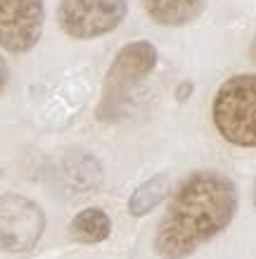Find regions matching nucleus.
<instances>
[{"instance_id": "obj_1", "label": "nucleus", "mask_w": 256, "mask_h": 259, "mask_svg": "<svg viewBox=\"0 0 256 259\" xmlns=\"http://www.w3.org/2000/svg\"><path fill=\"white\" fill-rule=\"evenodd\" d=\"M237 212V188L225 174L192 171L173 193L155 236L164 259H185L223 233Z\"/></svg>"}, {"instance_id": "obj_2", "label": "nucleus", "mask_w": 256, "mask_h": 259, "mask_svg": "<svg viewBox=\"0 0 256 259\" xmlns=\"http://www.w3.org/2000/svg\"><path fill=\"white\" fill-rule=\"evenodd\" d=\"M211 114L228 143L256 148V74L230 76L216 91Z\"/></svg>"}, {"instance_id": "obj_3", "label": "nucleus", "mask_w": 256, "mask_h": 259, "mask_svg": "<svg viewBox=\"0 0 256 259\" xmlns=\"http://www.w3.org/2000/svg\"><path fill=\"white\" fill-rule=\"evenodd\" d=\"M155 64L157 48L149 40H135V43H128L126 48H121L107 71L105 95H102V105L97 107V117L102 121L117 119L126 95L155 69Z\"/></svg>"}, {"instance_id": "obj_4", "label": "nucleus", "mask_w": 256, "mask_h": 259, "mask_svg": "<svg viewBox=\"0 0 256 259\" xmlns=\"http://www.w3.org/2000/svg\"><path fill=\"white\" fill-rule=\"evenodd\" d=\"M128 15L126 0H60L57 22L71 38H97L112 33Z\"/></svg>"}, {"instance_id": "obj_5", "label": "nucleus", "mask_w": 256, "mask_h": 259, "mask_svg": "<svg viewBox=\"0 0 256 259\" xmlns=\"http://www.w3.org/2000/svg\"><path fill=\"white\" fill-rule=\"evenodd\" d=\"M45 231V214L38 204L17 193L0 197V250L29 252Z\"/></svg>"}, {"instance_id": "obj_6", "label": "nucleus", "mask_w": 256, "mask_h": 259, "mask_svg": "<svg viewBox=\"0 0 256 259\" xmlns=\"http://www.w3.org/2000/svg\"><path fill=\"white\" fill-rule=\"evenodd\" d=\"M45 22L43 0H0V48L22 55L40 40Z\"/></svg>"}, {"instance_id": "obj_7", "label": "nucleus", "mask_w": 256, "mask_h": 259, "mask_svg": "<svg viewBox=\"0 0 256 259\" xmlns=\"http://www.w3.org/2000/svg\"><path fill=\"white\" fill-rule=\"evenodd\" d=\"M145 3L149 17L164 26H183L192 22L207 5V0H145Z\"/></svg>"}, {"instance_id": "obj_8", "label": "nucleus", "mask_w": 256, "mask_h": 259, "mask_svg": "<svg viewBox=\"0 0 256 259\" xmlns=\"http://www.w3.org/2000/svg\"><path fill=\"white\" fill-rule=\"evenodd\" d=\"M112 233V219L100 207H88L71 219L69 236L78 243H102Z\"/></svg>"}, {"instance_id": "obj_9", "label": "nucleus", "mask_w": 256, "mask_h": 259, "mask_svg": "<svg viewBox=\"0 0 256 259\" xmlns=\"http://www.w3.org/2000/svg\"><path fill=\"white\" fill-rule=\"evenodd\" d=\"M166 193H169V176L166 174H157V176H152L149 181H145L142 186L135 188V193L128 200V212L133 217H145L155 207L162 204Z\"/></svg>"}, {"instance_id": "obj_10", "label": "nucleus", "mask_w": 256, "mask_h": 259, "mask_svg": "<svg viewBox=\"0 0 256 259\" xmlns=\"http://www.w3.org/2000/svg\"><path fill=\"white\" fill-rule=\"evenodd\" d=\"M8 76H10V69H8V64H5V60L0 57V93L8 86Z\"/></svg>"}, {"instance_id": "obj_11", "label": "nucleus", "mask_w": 256, "mask_h": 259, "mask_svg": "<svg viewBox=\"0 0 256 259\" xmlns=\"http://www.w3.org/2000/svg\"><path fill=\"white\" fill-rule=\"evenodd\" d=\"M190 93H192V83H190V81H185V86H178L176 98H178V100H187V98H190Z\"/></svg>"}, {"instance_id": "obj_12", "label": "nucleus", "mask_w": 256, "mask_h": 259, "mask_svg": "<svg viewBox=\"0 0 256 259\" xmlns=\"http://www.w3.org/2000/svg\"><path fill=\"white\" fill-rule=\"evenodd\" d=\"M251 57H254V62H256V38H254V43H251Z\"/></svg>"}, {"instance_id": "obj_13", "label": "nucleus", "mask_w": 256, "mask_h": 259, "mask_svg": "<svg viewBox=\"0 0 256 259\" xmlns=\"http://www.w3.org/2000/svg\"><path fill=\"white\" fill-rule=\"evenodd\" d=\"M254 204H256V181H254Z\"/></svg>"}]
</instances>
